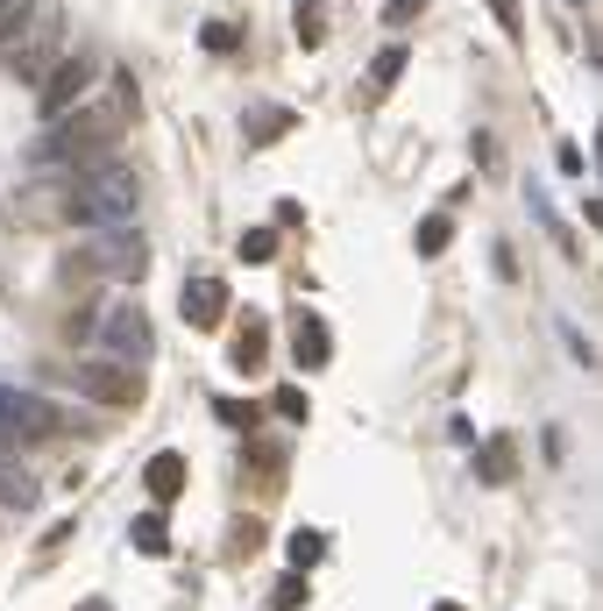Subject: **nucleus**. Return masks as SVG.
Returning a JSON list of instances; mask_svg holds the SVG:
<instances>
[{"mask_svg": "<svg viewBox=\"0 0 603 611\" xmlns=\"http://www.w3.org/2000/svg\"><path fill=\"white\" fill-rule=\"evenodd\" d=\"M135 206H143V178L107 157L86 163L79 185L57 192V220H71V228H121V220H135Z\"/></svg>", "mask_w": 603, "mask_h": 611, "instance_id": "obj_1", "label": "nucleus"}, {"mask_svg": "<svg viewBox=\"0 0 603 611\" xmlns=\"http://www.w3.org/2000/svg\"><path fill=\"white\" fill-rule=\"evenodd\" d=\"M107 150H114V114L79 100V108L50 114V128L36 136V150H29V157H36V163H65V171H71V163H100Z\"/></svg>", "mask_w": 603, "mask_h": 611, "instance_id": "obj_2", "label": "nucleus"}, {"mask_svg": "<svg viewBox=\"0 0 603 611\" xmlns=\"http://www.w3.org/2000/svg\"><path fill=\"white\" fill-rule=\"evenodd\" d=\"M71 278H121V285H135V278H149V242L135 220H121V228H100L86 249H71L65 257Z\"/></svg>", "mask_w": 603, "mask_h": 611, "instance_id": "obj_3", "label": "nucleus"}, {"mask_svg": "<svg viewBox=\"0 0 603 611\" xmlns=\"http://www.w3.org/2000/svg\"><path fill=\"white\" fill-rule=\"evenodd\" d=\"M57 427H65V412H57L50 398L0 384V449H36V441H50Z\"/></svg>", "mask_w": 603, "mask_h": 611, "instance_id": "obj_4", "label": "nucleus"}, {"mask_svg": "<svg viewBox=\"0 0 603 611\" xmlns=\"http://www.w3.org/2000/svg\"><path fill=\"white\" fill-rule=\"evenodd\" d=\"M93 327H100V349H107L114 363H135V370H143L149 355H157V335H149V320H143L135 306H107Z\"/></svg>", "mask_w": 603, "mask_h": 611, "instance_id": "obj_5", "label": "nucleus"}, {"mask_svg": "<svg viewBox=\"0 0 603 611\" xmlns=\"http://www.w3.org/2000/svg\"><path fill=\"white\" fill-rule=\"evenodd\" d=\"M79 392L93 398V406H121V412L143 406V377H135V363H114V355L79 363Z\"/></svg>", "mask_w": 603, "mask_h": 611, "instance_id": "obj_6", "label": "nucleus"}, {"mask_svg": "<svg viewBox=\"0 0 603 611\" xmlns=\"http://www.w3.org/2000/svg\"><path fill=\"white\" fill-rule=\"evenodd\" d=\"M93 79H100L93 57H65V65H50V71L36 79V93H43V100H36L43 122H50V114H65V108H79V100L93 93Z\"/></svg>", "mask_w": 603, "mask_h": 611, "instance_id": "obj_7", "label": "nucleus"}, {"mask_svg": "<svg viewBox=\"0 0 603 611\" xmlns=\"http://www.w3.org/2000/svg\"><path fill=\"white\" fill-rule=\"evenodd\" d=\"M50 65H57V29H22V36H8V71L22 86H36Z\"/></svg>", "mask_w": 603, "mask_h": 611, "instance_id": "obj_8", "label": "nucleus"}, {"mask_svg": "<svg viewBox=\"0 0 603 611\" xmlns=\"http://www.w3.org/2000/svg\"><path fill=\"white\" fill-rule=\"evenodd\" d=\"M185 327H220L228 320V278H214V271H200V278H185Z\"/></svg>", "mask_w": 603, "mask_h": 611, "instance_id": "obj_9", "label": "nucleus"}, {"mask_svg": "<svg viewBox=\"0 0 603 611\" xmlns=\"http://www.w3.org/2000/svg\"><path fill=\"white\" fill-rule=\"evenodd\" d=\"M36 505V476L14 462V449H0V512H29Z\"/></svg>", "mask_w": 603, "mask_h": 611, "instance_id": "obj_10", "label": "nucleus"}, {"mask_svg": "<svg viewBox=\"0 0 603 611\" xmlns=\"http://www.w3.org/2000/svg\"><path fill=\"white\" fill-rule=\"evenodd\" d=\"M143 484H149V498H157V505H171L178 490H185V455H149Z\"/></svg>", "mask_w": 603, "mask_h": 611, "instance_id": "obj_11", "label": "nucleus"}, {"mask_svg": "<svg viewBox=\"0 0 603 611\" xmlns=\"http://www.w3.org/2000/svg\"><path fill=\"white\" fill-rule=\"evenodd\" d=\"M469 449H476V476H482V484H511V469H519L511 441H469Z\"/></svg>", "mask_w": 603, "mask_h": 611, "instance_id": "obj_12", "label": "nucleus"}, {"mask_svg": "<svg viewBox=\"0 0 603 611\" xmlns=\"http://www.w3.org/2000/svg\"><path fill=\"white\" fill-rule=\"evenodd\" d=\"M292 355H298V363H306V370H320L327 355H334V341H327V327H320V320H298V335H292Z\"/></svg>", "mask_w": 603, "mask_h": 611, "instance_id": "obj_13", "label": "nucleus"}, {"mask_svg": "<svg viewBox=\"0 0 603 611\" xmlns=\"http://www.w3.org/2000/svg\"><path fill=\"white\" fill-rule=\"evenodd\" d=\"M263 349H270L263 320H241V341H235V370H241V377H255V370H263Z\"/></svg>", "mask_w": 603, "mask_h": 611, "instance_id": "obj_14", "label": "nucleus"}, {"mask_svg": "<svg viewBox=\"0 0 603 611\" xmlns=\"http://www.w3.org/2000/svg\"><path fill=\"white\" fill-rule=\"evenodd\" d=\"M128 541H135V555H163V547H171V527H163V512H143L128 527Z\"/></svg>", "mask_w": 603, "mask_h": 611, "instance_id": "obj_15", "label": "nucleus"}, {"mask_svg": "<svg viewBox=\"0 0 603 611\" xmlns=\"http://www.w3.org/2000/svg\"><path fill=\"white\" fill-rule=\"evenodd\" d=\"M447 242H455V220H447V214H426V220H419V235H412L419 257H441Z\"/></svg>", "mask_w": 603, "mask_h": 611, "instance_id": "obj_16", "label": "nucleus"}, {"mask_svg": "<svg viewBox=\"0 0 603 611\" xmlns=\"http://www.w3.org/2000/svg\"><path fill=\"white\" fill-rule=\"evenodd\" d=\"M241 128H249V143H270V136L292 128V114H284V108H249V122H241Z\"/></svg>", "mask_w": 603, "mask_h": 611, "instance_id": "obj_17", "label": "nucleus"}, {"mask_svg": "<svg viewBox=\"0 0 603 611\" xmlns=\"http://www.w3.org/2000/svg\"><path fill=\"white\" fill-rule=\"evenodd\" d=\"M284 555H292V569H312V562L327 555V533H312V527H298L292 533V547H284Z\"/></svg>", "mask_w": 603, "mask_h": 611, "instance_id": "obj_18", "label": "nucleus"}, {"mask_svg": "<svg viewBox=\"0 0 603 611\" xmlns=\"http://www.w3.org/2000/svg\"><path fill=\"white\" fill-rule=\"evenodd\" d=\"M398 71H405V43H390V50H384V57H376V65H369V93H384V86L398 79Z\"/></svg>", "mask_w": 603, "mask_h": 611, "instance_id": "obj_19", "label": "nucleus"}, {"mask_svg": "<svg viewBox=\"0 0 603 611\" xmlns=\"http://www.w3.org/2000/svg\"><path fill=\"white\" fill-rule=\"evenodd\" d=\"M29 14H36V0H0V43H8V36H22V29H29Z\"/></svg>", "mask_w": 603, "mask_h": 611, "instance_id": "obj_20", "label": "nucleus"}, {"mask_svg": "<svg viewBox=\"0 0 603 611\" xmlns=\"http://www.w3.org/2000/svg\"><path fill=\"white\" fill-rule=\"evenodd\" d=\"M270 257H277V235H270V228H249V235H241V263H270Z\"/></svg>", "mask_w": 603, "mask_h": 611, "instance_id": "obj_21", "label": "nucleus"}, {"mask_svg": "<svg viewBox=\"0 0 603 611\" xmlns=\"http://www.w3.org/2000/svg\"><path fill=\"white\" fill-rule=\"evenodd\" d=\"M200 43H206L214 57H228L235 43H241V29H235V22H206V29H200Z\"/></svg>", "mask_w": 603, "mask_h": 611, "instance_id": "obj_22", "label": "nucleus"}, {"mask_svg": "<svg viewBox=\"0 0 603 611\" xmlns=\"http://www.w3.org/2000/svg\"><path fill=\"white\" fill-rule=\"evenodd\" d=\"M220 420H228V427H241V434H249V427H255V406H249V398H220Z\"/></svg>", "mask_w": 603, "mask_h": 611, "instance_id": "obj_23", "label": "nucleus"}, {"mask_svg": "<svg viewBox=\"0 0 603 611\" xmlns=\"http://www.w3.org/2000/svg\"><path fill=\"white\" fill-rule=\"evenodd\" d=\"M270 604H277V611H298V604H306V569H298V576H284Z\"/></svg>", "mask_w": 603, "mask_h": 611, "instance_id": "obj_24", "label": "nucleus"}, {"mask_svg": "<svg viewBox=\"0 0 603 611\" xmlns=\"http://www.w3.org/2000/svg\"><path fill=\"white\" fill-rule=\"evenodd\" d=\"M298 36H306V43H320V36H327V22H320V8H306V14H298Z\"/></svg>", "mask_w": 603, "mask_h": 611, "instance_id": "obj_25", "label": "nucleus"}, {"mask_svg": "<svg viewBox=\"0 0 603 611\" xmlns=\"http://www.w3.org/2000/svg\"><path fill=\"white\" fill-rule=\"evenodd\" d=\"M490 14H497V22L511 29V36H519V0H490Z\"/></svg>", "mask_w": 603, "mask_h": 611, "instance_id": "obj_26", "label": "nucleus"}, {"mask_svg": "<svg viewBox=\"0 0 603 611\" xmlns=\"http://www.w3.org/2000/svg\"><path fill=\"white\" fill-rule=\"evenodd\" d=\"M433 611H462V604H433Z\"/></svg>", "mask_w": 603, "mask_h": 611, "instance_id": "obj_27", "label": "nucleus"}, {"mask_svg": "<svg viewBox=\"0 0 603 611\" xmlns=\"http://www.w3.org/2000/svg\"><path fill=\"white\" fill-rule=\"evenodd\" d=\"M79 611H107V604H79Z\"/></svg>", "mask_w": 603, "mask_h": 611, "instance_id": "obj_28", "label": "nucleus"}]
</instances>
